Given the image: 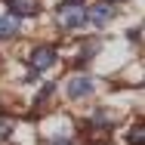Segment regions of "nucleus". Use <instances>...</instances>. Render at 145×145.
<instances>
[{"label": "nucleus", "mask_w": 145, "mask_h": 145, "mask_svg": "<svg viewBox=\"0 0 145 145\" xmlns=\"http://www.w3.org/2000/svg\"><path fill=\"white\" fill-rule=\"evenodd\" d=\"M56 22H59V28H62V31H74V28H80V25L87 22V6H84L80 0H65V3L59 6Z\"/></svg>", "instance_id": "nucleus-1"}, {"label": "nucleus", "mask_w": 145, "mask_h": 145, "mask_svg": "<svg viewBox=\"0 0 145 145\" xmlns=\"http://www.w3.org/2000/svg\"><path fill=\"white\" fill-rule=\"evenodd\" d=\"M93 77H84V74H74V77H68V84H65V93H68V99H84L93 93Z\"/></svg>", "instance_id": "nucleus-2"}, {"label": "nucleus", "mask_w": 145, "mask_h": 145, "mask_svg": "<svg viewBox=\"0 0 145 145\" xmlns=\"http://www.w3.org/2000/svg\"><path fill=\"white\" fill-rule=\"evenodd\" d=\"M28 62H31L34 71H50V68L56 65V50H53V46H37L28 56Z\"/></svg>", "instance_id": "nucleus-3"}, {"label": "nucleus", "mask_w": 145, "mask_h": 145, "mask_svg": "<svg viewBox=\"0 0 145 145\" xmlns=\"http://www.w3.org/2000/svg\"><path fill=\"white\" fill-rule=\"evenodd\" d=\"M114 6L111 3H96V6H89L87 9V22L89 25H96V28H102V25H108L111 19H114Z\"/></svg>", "instance_id": "nucleus-4"}, {"label": "nucleus", "mask_w": 145, "mask_h": 145, "mask_svg": "<svg viewBox=\"0 0 145 145\" xmlns=\"http://www.w3.org/2000/svg\"><path fill=\"white\" fill-rule=\"evenodd\" d=\"M9 9H12L9 16H16V19L19 16H34L40 9V0H9Z\"/></svg>", "instance_id": "nucleus-5"}, {"label": "nucleus", "mask_w": 145, "mask_h": 145, "mask_svg": "<svg viewBox=\"0 0 145 145\" xmlns=\"http://www.w3.org/2000/svg\"><path fill=\"white\" fill-rule=\"evenodd\" d=\"M19 34V19L16 16H3L0 19V40H9Z\"/></svg>", "instance_id": "nucleus-6"}, {"label": "nucleus", "mask_w": 145, "mask_h": 145, "mask_svg": "<svg viewBox=\"0 0 145 145\" xmlns=\"http://www.w3.org/2000/svg\"><path fill=\"white\" fill-rule=\"evenodd\" d=\"M130 145H145V127L142 123H133L130 127Z\"/></svg>", "instance_id": "nucleus-7"}, {"label": "nucleus", "mask_w": 145, "mask_h": 145, "mask_svg": "<svg viewBox=\"0 0 145 145\" xmlns=\"http://www.w3.org/2000/svg\"><path fill=\"white\" fill-rule=\"evenodd\" d=\"M12 127H16V123H12V117H0V142L12 136Z\"/></svg>", "instance_id": "nucleus-8"}, {"label": "nucleus", "mask_w": 145, "mask_h": 145, "mask_svg": "<svg viewBox=\"0 0 145 145\" xmlns=\"http://www.w3.org/2000/svg\"><path fill=\"white\" fill-rule=\"evenodd\" d=\"M105 3H117V0H105Z\"/></svg>", "instance_id": "nucleus-9"}]
</instances>
